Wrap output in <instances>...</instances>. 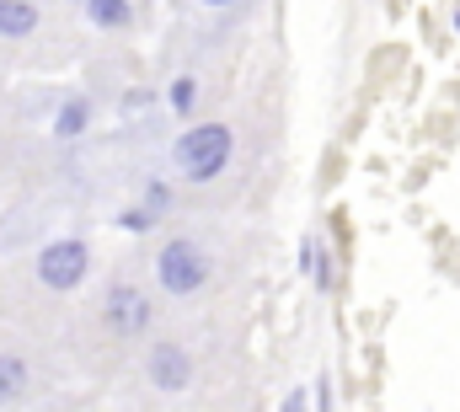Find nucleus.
<instances>
[{"mask_svg": "<svg viewBox=\"0 0 460 412\" xmlns=\"http://www.w3.org/2000/svg\"><path fill=\"white\" fill-rule=\"evenodd\" d=\"M300 273L316 279V290H332V263H327V246L322 241H305L300 246Z\"/></svg>", "mask_w": 460, "mask_h": 412, "instance_id": "9d476101", "label": "nucleus"}, {"mask_svg": "<svg viewBox=\"0 0 460 412\" xmlns=\"http://www.w3.org/2000/svg\"><path fill=\"white\" fill-rule=\"evenodd\" d=\"M92 273V246L81 236H54L49 246H38V284L54 290V295H70L81 290Z\"/></svg>", "mask_w": 460, "mask_h": 412, "instance_id": "7ed1b4c3", "label": "nucleus"}, {"mask_svg": "<svg viewBox=\"0 0 460 412\" xmlns=\"http://www.w3.org/2000/svg\"><path fill=\"white\" fill-rule=\"evenodd\" d=\"M456 32H460V5H456Z\"/></svg>", "mask_w": 460, "mask_h": 412, "instance_id": "f3484780", "label": "nucleus"}, {"mask_svg": "<svg viewBox=\"0 0 460 412\" xmlns=\"http://www.w3.org/2000/svg\"><path fill=\"white\" fill-rule=\"evenodd\" d=\"M145 381H150L155 391H166V397L188 391V386H193V354H188L182 343H150V354H145Z\"/></svg>", "mask_w": 460, "mask_h": 412, "instance_id": "39448f33", "label": "nucleus"}, {"mask_svg": "<svg viewBox=\"0 0 460 412\" xmlns=\"http://www.w3.org/2000/svg\"><path fill=\"white\" fill-rule=\"evenodd\" d=\"M230 156H235V134L220 118H204V123H188L177 139H172V172L188 177V183H215L230 172Z\"/></svg>", "mask_w": 460, "mask_h": 412, "instance_id": "f257e3e1", "label": "nucleus"}, {"mask_svg": "<svg viewBox=\"0 0 460 412\" xmlns=\"http://www.w3.org/2000/svg\"><path fill=\"white\" fill-rule=\"evenodd\" d=\"M166 103H172L177 118H193V107H199V76H177L166 86Z\"/></svg>", "mask_w": 460, "mask_h": 412, "instance_id": "9b49d317", "label": "nucleus"}, {"mask_svg": "<svg viewBox=\"0 0 460 412\" xmlns=\"http://www.w3.org/2000/svg\"><path fill=\"white\" fill-rule=\"evenodd\" d=\"M209 273H215V263H209V252H204L193 236L161 241V252H155V284H161L166 295L188 300V295H199V290L209 284Z\"/></svg>", "mask_w": 460, "mask_h": 412, "instance_id": "f03ea898", "label": "nucleus"}, {"mask_svg": "<svg viewBox=\"0 0 460 412\" xmlns=\"http://www.w3.org/2000/svg\"><path fill=\"white\" fill-rule=\"evenodd\" d=\"M150 103H155L150 86H128V92H123V112H139V107H150Z\"/></svg>", "mask_w": 460, "mask_h": 412, "instance_id": "ddd939ff", "label": "nucleus"}, {"mask_svg": "<svg viewBox=\"0 0 460 412\" xmlns=\"http://www.w3.org/2000/svg\"><path fill=\"white\" fill-rule=\"evenodd\" d=\"M150 321H155V306H150V295L139 284H113L102 295V327L113 337H145Z\"/></svg>", "mask_w": 460, "mask_h": 412, "instance_id": "20e7f679", "label": "nucleus"}, {"mask_svg": "<svg viewBox=\"0 0 460 412\" xmlns=\"http://www.w3.org/2000/svg\"><path fill=\"white\" fill-rule=\"evenodd\" d=\"M118 225H123V230H134V236H150V230L161 225V209H155V204H145V199H139L134 209H123V214H118Z\"/></svg>", "mask_w": 460, "mask_h": 412, "instance_id": "f8f14e48", "label": "nucleus"}, {"mask_svg": "<svg viewBox=\"0 0 460 412\" xmlns=\"http://www.w3.org/2000/svg\"><path fill=\"white\" fill-rule=\"evenodd\" d=\"M284 408H295V412L311 408V391H289V397H284Z\"/></svg>", "mask_w": 460, "mask_h": 412, "instance_id": "2eb2a0df", "label": "nucleus"}, {"mask_svg": "<svg viewBox=\"0 0 460 412\" xmlns=\"http://www.w3.org/2000/svg\"><path fill=\"white\" fill-rule=\"evenodd\" d=\"M86 16H92V27H102V32H128V27H134V5H128V0H86Z\"/></svg>", "mask_w": 460, "mask_h": 412, "instance_id": "6e6552de", "label": "nucleus"}, {"mask_svg": "<svg viewBox=\"0 0 460 412\" xmlns=\"http://www.w3.org/2000/svg\"><path fill=\"white\" fill-rule=\"evenodd\" d=\"M145 204H155L166 214V209H172V188H166V183H145Z\"/></svg>", "mask_w": 460, "mask_h": 412, "instance_id": "4468645a", "label": "nucleus"}, {"mask_svg": "<svg viewBox=\"0 0 460 412\" xmlns=\"http://www.w3.org/2000/svg\"><path fill=\"white\" fill-rule=\"evenodd\" d=\"M92 118H97L92 97H70V103H59V112H54V139H59V145L81 139V134L92 129Z\"/></svg>", "mask_w": 460, "mask_h": 412, "instance_id": "0eeeda50", "label": "nucleus"}, {"mask_svg": "<svg viewBox=\"0 0 460 412\" xmlns=\"http://www.w3.org/2000/svg\"><path fill=\"white\" fill-rule=\"evenodd\" d=\"M38 5L32 0H0V43H22L38 32Z\"/></svg>", "mask_w": 460, "mask_h": 412, "instance_id": "423d86ee", "label": "nucleus"}, {"mask_svg": "<svg viewBox=\"0 0 460 412\" xmlns=\"http://www.w3.org/2000/svg\"><path fill=\"white\" fill-rule=\"evenodd\" d=\"M22 391H27V359L22 354H0V408L22 402Z\"/></svg>", "mask_w": 460, "mask_h": 412, "instance_id": "1a4fd4ad", "label": "nucleus"}, {"mask_svg": "<svg viewBox=\"0 0 460 412\" xmlns=\"http://www.w3.org/2000/svg\"><path fill=\"white\" fill-rule=\"evenodd\" d=\"M199 5H235V0H199Z\"/></svg>", "mask_w": 460, "mask_h": 412, "instance_id": "dca6fc26", "label": "nucleus"}]
</instances>
